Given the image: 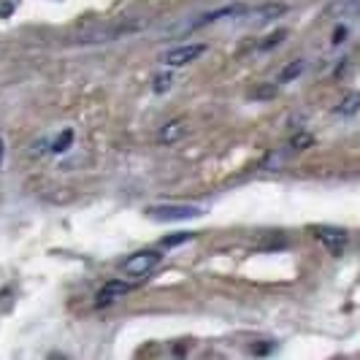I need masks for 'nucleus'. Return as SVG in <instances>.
<instances>
[{"mask_svg":"<svg viewBox=\"0 0 360 360\" xmlns=\"http://www.w3.org/2000/svg\"><path fill=\"white\" fill-rule=\"evenodd\" d=\"M206 52V46L203 44H187V46H179V49H171V52H165L160 57L165 65H187V63H193L195 57H200V54Z\"/></svg>","mask_w":360,"mask_h":360,"instance_id":"obj_3","label":"nucleus"},{"mask_svg":"<svg viewBox=\"0 0 360 360\" xmlns=\"http://www.w3.org/2000/svg\"><path fill=\"white\" fill-rule=\"evenodd\" d=\"M203 209L198 206H187V203H168V206H149L146 209V217L158 219V222H174V219H193V217H200Z\"/></svg>","mask_w":360,"mask_h":360,"instance_id":"obj_1","label":"nucleus"},{"mask_svg":"<svg viewBox=\"0 0 360 360\" xmlns=\"http://www.w3.org/2000/svg\"><path fill=\"white\" fill-rule=\"evenodd\" d=\"M193 233H179V236H168V238H162V247H179L184 241H190Z\"/></svg>","mask_w":360,"mask_h":360,"instance_id":"obj_7","label":"nucleus"},{"mask_svg":"<svg viewBox=\"0 0 360 360\" xmlns=\"http://www.w3.org/2000/svg\"><path fill=\"white\" fill-rule=\"evenodd\" d=\"M355 111H358V95H349L344 106H339V114H355Z\"/></svg>","mask_w":360,"mask_h":360,"instance_id":"obj_11","label":"nucleus"},{"mask_svg":"<svg viewBox=\"0 0 360 360\" xmlns=\"http://www.w3.org/2000/svg\"><path fill=\"white\" fill-rule=\"evenodd\" d=\"M179 133H181V122H171V127H165V130L160 133V139L162 141H174Z\"/></svg>","mask_w":360,"mask_h":360,"instance_id":"obj_9","label":"nucleus"},{"mask_svg":"<svg viewBox=\"0 0 360 360\" xmlns=\"http://www.w3.org/2000/svg\"><path fill=\"white\" fill-rule=\"evenodd\" d=\"M171 73H160V76H155V90L158 92H165L168 87H171Z\"/></svg>","mask_w":360,"mask_h":360,"instance_id":"obj_10","label":"nucleus"},{"mask_svg":"<svg viewBox=\"0 0 360 360\" xmlns=\"http://www.w3.org/2000/svg\"><path fill=\"white\" fill-rule=\"evenodd\" d=\"M130 290L133 288H130L127 282H108V285H103L101 292H98V304L103 307V304H111V301H117V298H125Z\"/></svg>","mask_w":360,"mask_h":360,"instance_id":"obj_5","label":"nucleus"},{"mask_svg":"<svg viewBox=\"0 0 360 360\" xmlns=\"http://www.w3.org/2000/svg\"><path fill=\"white\" fill-rule=\"evenodd\" d=\"M314 236L323 241L325 250L330 255H336V257H339V255L344 252V247H347V233H344L342 228H325L323 225V228H314Z\"/></svg>","mask_w":360,"mask_h":360,"instance_id":"obj_4","label":"nucleus"},{"mask_svg":"<svg viewBox=\"0 0 360 360\" xmlns=\"http://www.w3.org/2000/svg\"><path fill=\"white\" fill-rule=\"evenodd\" d=\"M71 139H73V133H71V130H65V133H63V136L54 141L52 152H65V149H68V144H71Z\"/></svg>","mask_w":360,"mask_h":360,"instance_id":"obj_8","label":"nucleus"},{"mask_svg":"<svg viewBox=\"0 0 360 360\" xmlns=\"http://www.w3.org/2000/svg\"><path fill=\"white\" fill-rule=\"evenodd\" d=\"M304 73V63L301 60H295V63H290L288 68L282 71V76H279V82H292L295 76H301Z\"/></svg>","mask_w":360,"mask_h":360,"instance_id":"obj_6","label":"nucleus"},{"mask_svg":"<svg viewBox=\"0 0 360 360\" xmlns=\"http://www.w3.org/2000/svg\"><path fill=\"white\" fill-rule=\"evenodd\" d=\"M158 263H160V255L152 252V250H146V252H136L125 260V274L127 276H146L149 271L158 269Z\"/></svg>","mask_w":360,"mask_h":360,"instance_id":"obj_2","label":"nucleus"}]
</instances>
